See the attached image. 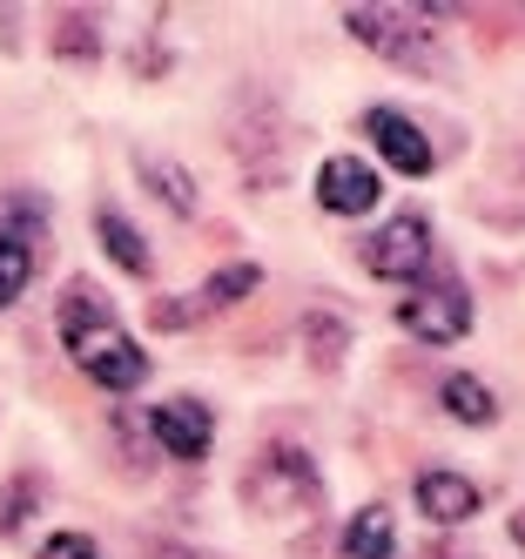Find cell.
<instances>
[{"mask_svg": "<svg viewBox=\"0 0 525 559\" xmlns=\"http://www.w3.org/2000/svg\"><path fill=\"white\" fill-rule=\"evenodd\" d=\"M61 344L81 365V378H95L102 391H142L148 384V350L115 324L108 297L88 290V284H74L61 297Z\"/></svg>", "mask_w": 525, "mask_h": 559, "instance_id": "obj_1", "label": "cell"}, {"mask_svg": "<svg viewBox=\"0 0 525 559\" xmlns=\"http://www.w3.org/2000/svg\"><path fill=\"white\" fill-rule=\"evenodd\" d=\"M344 34L357 48H371L378 61L404 68V74H438L444 48L425 8H391V0H371V8H344Z\"/></svg>", "mask_w": 525, "mask_h": 559, "instance_id": "obj_2", "label": "cell"}, {"mask_svg": "<svg viewBox=\"0 0 525 559\" xmlns=\"http://www.w3.org/2000/svg\"><path fill=\"white\" fill-rule=\"evenodd\" d=\"M317 492H323V478H317L303 445H263L242 465V499H250V512H317Z\"/></svg>", "mask_w": 525, "mask_h": 559, "instance_id": "obj_3", "label": "cell"}, {"mask_svg": "<svg viewBox=\"0 0 525 559\" xmlns=\"http://www.w3.org/2000/svg\"><path fill=\"white\" fill-rule=\"evenodd\" d=\"M397 324L418 344H458L472 331V290L465 284H418L397 304Z\"/></svg>", "mask_w": 525, "mask_h": 559, "instance_id": "obj_4", "label": "cell"}, {"mask_svg": "<svg viewBox=\"0 0 525 559\" xmlns=\"http://www.w3.org/2000/svg\"><path fill=\"white\" fill-rule=\"evenodd\" d=\"M425 263H431V223L425 216H391L363 243V270L384 276V284H418Z\"/></svg>", "mask_w": 525, "mask_h": 559, "instance_id": "obj_5", "label": "cell"}, {"mask_svg": "<svg viewBox=\"0 0 525 559\" xmlns=\"http://www.w3.org/2000/svg\"><path fill=\"white\" fill-rule=\"evenodd\" d=\"M148 431H155V445L169 452V459H210V438H216V418L202 412V397H162V405L148 412Z\"/></svg>", "mask_w": 525, "mask_h": 559, "instance_id": "obj_6", "label": "cell"}, {"mask_svg": "<svg viewBox=\"0 0 525 559\" xmlns=\"http://www.w3.org/2000/svg\"><path fill=\"white\" fill-rule=\"evenodd\" d=\"M378 169L371 163H357V155H331V163L317 169V203L331 210V216H363V210H378Z\"/></svg>", "mask_w": 525, "mask_h": 559, "instance_id": "obj_7", "label": "cell"}, {"mask_svg": "<svg viewBox=\"0 0 525 559\" xmlns=\"http://www.w3.org/2000/svg\"><path fill=\"white\" fill-rule=\"evenodd\" d=\"M256 284H263V270H256V263H229V270H216V276H210V284H202L189 304H155L148 317H155L162 331H176V324H189V317H210V310H229V304H242V297H250Z\"/></svg>", "mask_w": 525, "mask_h": 559, "instance_id": "obj_8", "label": "cell"}, {"mask_svg": "<svg viewBox=\"0 0 525 559\" xmlns=\"http://www.w3.org/2000/svg\"><path fill=\"white\" fill-rule=\"evenodd\" d=\"M229 148H236V163L250 169V182L276 189L283 182V129H276V115H236L229 122Z\"/></svg>", "mask_w": 525, "mask_h": 559, "instance_id": "obj_9", "label": "cell"}, {"mask_svg": "<svg viewBox=\"0 0 525 559\" xmlns=\"http://www.w3.org/2000/svg\"><path fill=\"white\" fill-rule=\"evenodd\" d=\"M363 129H371V142L384 148V163H391L397 176H431L438 155H431V142H425L418 122H404L397 108H371V115H363Z\"/></svg>", "mask_w": 525, "mask_h": 559, "instance_id": "obj_10", "label": "cell"}, {"mask_svg": "<svg viewBox=\"0 0 525 559\" xmlns=\"http://www.w3.org/2000/svg\"><path fill=\"white\" fill-rule=\"evenodd\" d=\"M411 499H418V512L431 526H465V519H478V506H485L465 472H418Z\"/></svg>", "mask_w": 525, "mask_h": 559, "instance_id": "obj_11", "label": "cell"}, {"mask_svg": "<svg viewBox=\"0 0 525 559\" xmlns=\"http://www.w3.org/2000/svg\"><path fill=\"white\" fill-rule=\"evenodd\" d=\"M303 357H310V371H337L350 357V317L331 310V304H317L303 317Z\"/></svg>", "mask_w": 525, "mask_h": 559, "instance_id": "obj_12", "label": "cell"}, {"mask_svg": "<svg viewBox=\"0 0 525 559\" xmlns=\"http://www.w3.org/2000/svg\"><path fill=\"white\" fill-rule=\"evenodd\" d=\"M95 236H102V250L115 257V270H129V276H155V250H148V236L121 216V210H102L95 216Z\"/></svg>", "mask_w": 525, "mask_h": 559, "instance_id": "obj_13", "label": "cell"}, {"mask_svg": "<svg viewBox=\"0 0 525 559\" xmlns=\"http://www.w3.org/2000/svg\"><path fill=\"white\" fill-rule=\"evenodd\" d=\"M135 169H142V182H148L176 216H195V210H202V195H195V182H189V169L176 163V155H148V148H142Z\"/></svg>", "mask_w": 525, "mask_h": 559, "instance_id": "obj_14", "label": "cell"}, {"mask_svg": "<svg viewBox=\"0 0 525 559\" xmlns=\"http://www.w3.org/2000/svg\"><path fill=\"white\" fill-rule=\"evenodd\" d=\"M344 559H397V533H391L384 506H363L344 526Z\"/></svg>", "mask_w": 525, "mask_h": 559, "instance_id": "obj_15", "label": "cell"}, {"mask_svg": "<svg viewBox=\"0 0 525 559\" xmlns=\"http://www.w3.org/2000/svg\"><path fill=\"white\" fill-rule=\"evenodd\" d=\"M444 412H452L458 425H492L499 418V397H492V384H485V378L458 371V378H444Z\"/></svg>", "mask_w": 525, "mask_h": 559, "instance_id": "obj_16", "label": "cell"}, {"mask_svg": "<svg viewBox=\"0 0 525 559\" xmlns=\"http://www.w3.org/2000/svg\"><path fill=\"white\" fill-rule=\"evenodd\" d=\"M48 236V203L40 195H0V243H40Z\"/></svg>", "mask_w": 525, "mask_h": 559, "instance_id": "obj_17", "label": "cell"}, {"mask_svg": "<svg viewBox=\"0 0 525 559\" xmlns=\"http://www.w3.org/2000/svg\"><path fill=\"white\" fill-rule=\"evenodd\" d=\"M55 48H61V61L95 68V61H102V34L88 27V14H81V8H68V14H61V27H55Z\"/></svg>", "mask_w": 525, "mask_h": 559, "instance_id": "obj_18", "label": "cell"}, {"mask_svg": "<svg viewBox=\"0 0 525 559\" xmlns=\"http://www.w3.org/2000/svg\"><path fill=\"white\" fill-rule=\"evenodd\" d=\"M27 284H34V250L27 243H0V310L21 304Z\"/></svg>", "mask_w": 525, "mask_h": 559, "instance_id": "obj_19", "label": "cell"}, {"mask_svg": "<svg viewBox=\"0 0 525 559\" xmlns=\"http://www.w3.org/2000/svg\"><path fill=\"white\" fill-rule=\"evenodd\" d=\"M34 492H40L34 472H21V478H8V486H0V533H21V519L34 512Z\"/></svg>", "mask_w": 525, "mask_h": 559, "instance_id": "obj_20", "label": "cell"}, {"mask_svg": "<svg viewBox=\"0 0 525 559\" xmlns=\"http://www.w3.org/2000/svg\"><path fill=\"white\" fill-rule=\"evenodd\" d=\"M40 559H102V546L88 533H55L48 546H40Z\"/></svg>", "mask_w": 525, "mask_h": 559, "instance_id": "obj_21", "label": "cell"}, {"mask_svg": "<svg viewBox=\"0 0 525 559\" xmlns=\"http://www.w3.org/2000/svg\"><path fill=\"white\" fill-rule=\"evenodd\" d=\"M425 559H478V552H465L458 539H431V546H425Z\"/></svg>", "mask_w": 525, "mask_h": 559, "instance_id": "obj_22", "label": "cell"}, {"mask_svg": "<svg viewBox=\"0 0 525 559\" xmlns=\"http://www.w3.org/2000/svg\"><path fill=\"white\" fill-rule=\"evenodd\" d=\"M148 559H202V552H189V546H169V539H155V546H148Z\"/></svg>", "mask_w": 525, "mask_h": 559, "instance_id": "obj_23", "label": "cell"}, {"mask_svg": "<svg viewBox=\"0 0 525 559\" xmlns=\"http://www.w3.org/2000/svg\"><path fill=\"white\" fill-rule=\"evenodd\" d=\"M512 533H518V539H525V512H518V519H512Z\"/></svg>", "mask_w": 525, "mask_h": 559, "instance_id": "obj_24", "label": "cell"}]
</instances>
